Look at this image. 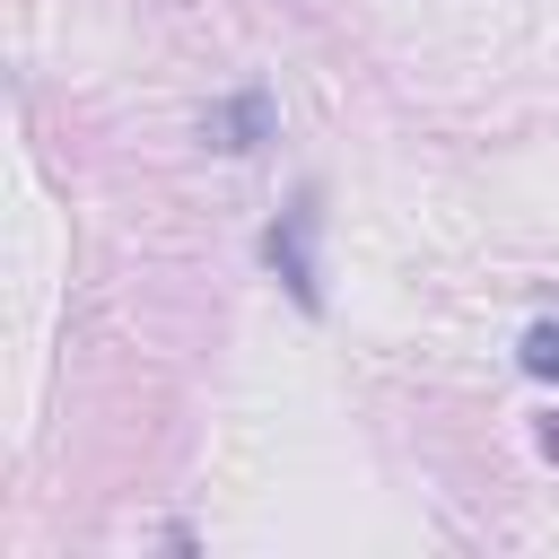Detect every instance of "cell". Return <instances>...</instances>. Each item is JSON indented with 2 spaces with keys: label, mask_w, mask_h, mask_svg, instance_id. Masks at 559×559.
<instances>
[{
  "label": "cell",
  "mask_w": 559,
  "mask_h": 559,
  "mask_svg": "<svg viewBox=\"0 0 559 559\" xmlns=\"http://www.w3.org/2000/svg\"><path fill=\"white\" fill-rule=\"evenodd\" d=\"M314 218H323V210H314V183H306V192H297V201H288V210H280V218L262 227V262L280 271V288H288V297H297L306 314H323V271H314Z\"/></svg>",
  "instance_id": "cell-1"
},
{
  "label": "cell",
  "mask_w": 559,
  "mask_h": 559,
  "mask_svg": "<svg viewBox=\"0 0 559 559\" xmlns=\"http://www.w3.org/2000/svg\"><path fill=\"white\" fill-rule=\"evenodd\" d=\"M271 131H280V114H271L262 87H236V96H218V105L201 114V148H218V157H253Z\"/></svg>",
  "instance_id": "cell-2"
},
{
  "label": "cell",
  "mask_w": 559,
  "mask_h": 559,
  "mask_svg": "<svg viewBox=\"0 0 559 559\" xmlns=\"http://www.w3.org/2000/svg\"><path fill=\"white\" fill-rule=\"evenodd\" d=\"M515 358H524V376H542V384H559V323H533Z\"/></svg>",
  "instance_id": "cell-3"
},
{
  "label": "cell",
  "mask_w": 559,
  "mask_h": 559,
  "mask_svg": "<svg viewBox=\"0 0 559 559\" xmlns=\"http://www.w3.org/2000/svg\"><path fill=\"white\" fill-rule=\"evenodd\" d=\"M542 454H550V463H559V419H542Z\"/></svg>",
  "instance_id": "cell-4"
}]
</instances>
